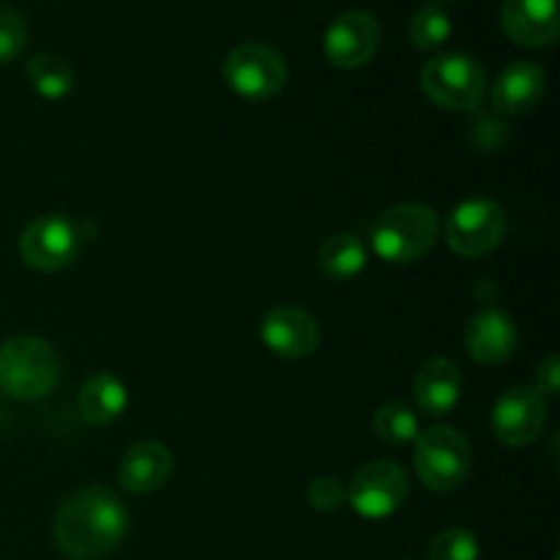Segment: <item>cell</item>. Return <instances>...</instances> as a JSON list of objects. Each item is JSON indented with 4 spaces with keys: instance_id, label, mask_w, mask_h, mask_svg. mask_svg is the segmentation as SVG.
<instances>
[{
    "instance_id": "obj_1",
    "label": "cell",
    "mask_w": 560,
    "mask_h": 560,
    "mask_svg": "<svg viewBox=\"0 0 560 560\" xmlns=\"http://www.w3.org/2000/svg\"><path fill=\"white\" fill-rule=\"evenodd\" d=\"M129 512L107 487H82L55 514L52 536L69 560H102L126 539Z\"/></svg>"
},
{
    "instance_id": "obj_2",
    "label": "cell",
    "mask_w": 560,
    "mask_h": 560,
    "mask_svg": "<svg viewBox=\"0 0 560 560\" xmlns=\"http://www.w3.org/2000/svg\"><path fill=\"white\" fill-rule=\"evenodd\" d=\"M441 224L438 213L424 202H399L386 208L372 222L370 241L377 257L397 266L421 260L435 246Z\"/></svg>"
},
{
    "instance_id": "obj_3",
    "label": "cell",
    "mask_w": 560,
    "mask_h": 560,
    "mask_svg": "<svg viewBox=\"0 0 560 560\" xmlns=\"http://www.w3.org/2000/svg\"><path fill=\"white\" fill-rule=\"evenodd\" d=\"M60 355L47 339L14 337L0 345V388L14 399H42L58 386Z\"/></svg>"
},
{
    "instance_id": "obj_4",
    "label": "cell",
    "mask_w": 560,
    "mask_h": 560,
    "mask_svg": "<svg viewBox=\"0 0 560 560\" xmlns=\"http://www.w3.org/2000/svg\"><path fill=\"white\" fill-rule=\"evenodd\" d=\"M421 91L443 109H476L485 102L487 71L465 52H441L421 69Z\"/></svg>"
},
{
    "instance_id": "obj_5",
    "label": "cell",
    "mask_w": 560,
    "mask_h": 560,
    "mask_svg": "<svg viewBox=\"0 0 560 560\" xmlns=\"http://www.w3.org/2000/svg\"><path fill=\"white\" fill-rule=\"evenodd\" d=\"M416 474L432 492H452L468 479L470 454L468 438L454 427H430L416 438Z\"/></svg>"
},
{
    "instance_id": "obj_6",
    "label": "cell",
    "mask_w": 560,
    "mask_h": 560,
    "mask_svg": "<svg viewBox=\"0 0 560 560\" xmlns=\"http://www.w3.org/2000/svg\"><path fill=\"white\" fill-rule=\"evenodd\" d=\"M224 80L241 98L268 102L288 82V63L271 44L244 42L230 49L224 60Z\"/></svg>"
},
{
    "instance_id": "obj_7",
    "label": "cell",
    "mask_w": 560,
    "mask_h": 560,
    "mask_svg": "<svg viewBox=\"0 0 560 560\" xmlns=\"http://www.w3.org/2000/svg\"><path fill=\"white\" fill-rule=\"evenodd\" d=\"M506 235V211L495 200H465L452 211L446 224V244L454 255L474 260L501 246Z\"/></svg>"
},
{
    "instance_id": "obj_8",
    "label": "cell",
    "mask_w": 560,
    "mask_h": 560,
    "mask_svg": "<svg viewBox=\"0 0 560 560\" xmlns=\"http://www.w3.org/2000/svg\"><path fill=\"white\" fill-rule=\"evenodd\" d=\"M345 490H348V503L364 520H388L402 509L410 495L408 474L392 459L366 463L364 468L355 470Z\"/></svg>"
},
{
    "instance_id": "obj_9",
    "label": "cell",
    "mask_w": 560,
    "mask_h": 560,
    "mask_svg": "<svg viewBox=\"0 0 560 560\" xmlns=\"http://www.w3.org/2000/svg\"><path fill=\"white\" fill-rule=\"evenodd\" d=\"M82 252V233L63 213H47L27 224L20 235V257L27 268L55 273L69 268Z\"/></svg>"
},
{
    "instance_id": "obj_10",
    "label": "cell",
    "mask_w": 560,
    "mask_h": 560,
    "mask_svg": "<svg viewBox=\"0 0 560 560\" xmlns=\"http://www.w3.org/2000/svg\"><path fill=\"white\" fill-rule=\"evenodd\" d=\"M381 47V25L370 11L350 9L331 20L323 36V52L337 69H361Z\"/></svg>"
},
{
    "instance_id": "obj_11",
    "label": "cell",
    "mask_w": 560,
    "mask_h": 560,
    "mask_svg": "<svg viewBox=\"0 0 560 560\" xmlns=\"http://www.w3.org/2000/svg\"><path fill=\"white\" fill-rule=\"evenodd\" d=\"M547 405L536 388L514 386L492 405V432L506 446H528L545 432Z\"/></svg>"
},
{
    "instance_id": "obj_12",
    "label": "cell",
    "mask_w": 560,
    "mask_h": 560,
    "mask_svg": "<svg viewBox=\"0 0 560 560\" xmlns=\"http://www.w3.org/2000/svg\"><path fill=\"white\" fill-rule=\"evenodd\" d=\"M260 339L282 359H304L320 345V326L299 306H277L260 323Z\"/></svg>"
},
{
    "instance_id": "obj_13",
    "label": "cell",
    "mask_w": 560,
    "mask_h": 560,
    "mask_svg": "<svg viewBox=\"0 0 560 560\" xmlns=\"http://www.w3.org/2000/svg\"><path fill=\"white\" fill-rule=\"evenodd\" d=\"M501 27L514 44L550 47L560 36L558 0H506L501 9Z\"/></svg>"
},
{
    "instance_id": "obj_14",
    "label": "cell",
    "mask_w": 560,
    "mask_h": 560,
    "mask_svg": "<svg viewBox=\"0 0 560 560\" xmlns=\"http://www.w3.org/2000/svg\"><path fill=\"white\" fill-rule=\"evenodd\" d=\"M517 342L520 334L514 320L495 306H485V310L476 312L465 328V348H468L470 359L487 366L512 359Z\"/></svg>"
},
{
    "instance_id": "obj_15",
    "label": "cell",
    "mask_w": 560,
    "mask_h": 560,
    "mask_svg": "<svg viewBox=\"0 0 560 560\" xmlns=\"http://www.w3.org/2000/svg\"><path fill=\"white\" fill-rule=\"evenodd\" d=\"M545 69L534 60H517L498 74L495 85H492V107L501 115L530 113L545 98Z\"/></svg>"
},
{
    "instance_id": "obj_16",
    "label": "cell",
    "mask_w": 560,
    "mask_h": 560,
    "mask_svg": "<svg viewBox=\"0 0 560 560\" xmlns=\"http://www.w3.org/2000/svg\"><path fill=\"white\" fill-rule=\"evenodd\" d=\"M173 474V452L159 441L135 443L129 452L120 457L118 481L131 495H145L156 492L159 487L167 485Z\"/></svg>"
},
{
    "instance_id": "obj_17",
    "label": "cell",
    "mask_w": 560,
    "mask_h": 560,
    "mask_svg": "<svg viewBox=\"0 0 560 560\" xmlns=\"http://www.w3.org/2000/svg\"><path fill=\"white\" fill-rule=\"evenodd\" d=\"M459 394H463V375H459L454 361L438 355V359L421 364L413 383V397L421 413L432 416V419H443V416L457 408Z\"/></svg>"
},
{
    "instance_id": "obj_18",
    "label": "cell",
    "mask_w": 560,
    "mask_h": 560,
    "mask_svg": "<svg viewBox=\"0 0 560 560\" xmlns=\"http://www.w3.org/2000/svg\"><path fill=\"white\" fill-rule=\"evenodd\" d=\"M129 405V392H126L124 381L115 377L113 372H96L85 381L77 397V408L80 416L91 427L113 424Z\"/></svg>"
},
{
    "instance_id": "obj_19",
    "label": "cell",
    "mask_w": 560,
    "mask_h": 560,
    "mask_svg": "<svg viewBox=\"0 0 560 560\" xmlns=\"http://www.w3.org/2000/svg\"><path fill=\"white\" fill-rule=\"evenodd\" d=\"M317 268L328 282H350L366 268V246L350 233H334L317 249Z\"/></svg>"
},
{
    "instance_id": "obj_20",
    "label": "cell",
    "mask_w": 560,
    "mask_h": 560,
    "mask_svg": "<svg viewBox=\"0 0 560 560\" xmlns=\"http://www.w3.org/2000/svg\"><path fill=\"white\" fill-rule=\"evenodd\" d=\"M27 80L44 98H63L74 91V69L58 55H33L27 60Z\"/></svg>"
},
{
    "instance_id": "obj_21",
    "label": "cell",
    "mask_w": 560,
    "mask_h": 560,
    "mask_svg": "<svg viewBox=\"0 0 560 560\" xmlns=\"http://www.w3.org/2000/svg\"><path fill=\"white\" fill-rule=\"evenodd\" d=\"M452 36V16L443 5L427 3L408 22V42L421 52H435Z\"/></svg>"
},
{
    "instance_id": "obj_22",
    "label": "cell",
    "mask_w": 560,
    "mask_h": 560,
    "mask_svg": "<svg viewBox=\"0 0 560 560\" xmlns=\"http://www.w3.org/2000/svg\"><path fill=\"white\" fill-rule=\"evenodd\" d=\"M375 432L388 443H408L419 438L421 427L408 405L386 402L375 413Z\"/></svg>"
},
{
    "instance_id": "obj_23",
    "label": "cell",
    "mask_w": 560,
    "mask_h": 560,
    "mask_svg": "<svg viewBox=\"0 0 560 560\" xmlns=\"http://www.w3.org/2000/svg\"><path fill=\"white\" fill-rule=\"evenodd\" d=\"M430 560H479V539L465 528H446L432 539Z\"/></svg>"
},
{
    "instance_id": "obj_24",
    "label": "cell",
    "mask_w": 560,
    "mask_h": 560,
    "mask_svg": "<svg viewBox=\"0 0 560 560\" xmlns=\"http://www.w3.org/2000/svg\"><path fill=\"white\" fill-rule=\"evenodd\" d=\"M27 47V22L14 5L0 3V66L20 58Z\"/></svg>"
},
{
    "instance_id": "obj_25",
    "label": "cell",
    "mask_w": 560,
    "mask_h": 560,
    "mask_svg": "<svg viewBox=\"0 0 560 560\" xmlns=\"http://www.w3.org/2000/svg\"><path fill=\"white\" fill-rule=\"evenodd\" d=\"M306 501L317 512H337L345 501H348V490L337 476H317L306 490Z\"/></svg>"
},
{
    "instance_id": "obj_26",
    "label": "cell",
    "mask_w": 560,
    "mask_h": 560,
    "mask_svg": "<svg viewBox=\"0 0 560 560\" xmlns=\"http://www.w3.org/2000/svg\"><path fill=\"white\" fill-rule=\"evenodd\" d=\"M536 392L541 397H556L560 392V359L558 355H547L536 370Z\"/></svg>"
},
{
    "instance_id": "obj_27",
    "label": "cell",
    "mask_w": 560,
    "mask_h": 560,
    "mask_svg": "<svg viewBox=\"0 0 560 560\" xmlns=\"http://www.w3.org/2000/svg\"><path fill=\"white\" fill-rule=\"evenodd\" d=\"M432 5H443V3H452V0H430Z\"/></svg>"
}]
</instances>
